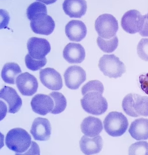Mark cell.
Wrapping results in <instances>:
<instances>
[{"label": "cell", "mask_w": 148, "mask_h": 155, "mask_svg": "<svg viewBox=\"0 0 148 155\" xmlns=\"http://www.w3.org/2000/svg\"><path fill=\"white\" fill-rule=\"evenodd\" d=\"M104 87L98 80L88 81L82 87V93L83 96L81 103L83 109L90 114L99 115L107 110L108 103L103 96Z\"/></svg>", "instance_id": "1"}, {"label": "cell", "mask_w": 148, "mask_h": 155, "mask_svg": "<svg viewBox=\"0 0 148 155\" xmlns=\"http://www.w3.org/2000/svg\"><path fill=\"white\" fill-rule=\"evenodd\" d=\"M5 144L9 149L15 152L16 154L22 155L28 154L36 143L31 141V136L26 130L17 128L11 129L8 132Z\"/></svg>", "instance_id": "2"}, {"label": "cell", "mask_w": 148, "mask_h": 155, "mask_svg": "<svg viewBox=\"0 0 148 155\" xmlns=\"http://www.w3.org/2000/svg\"><path fill=\"white\" fill-rule=\"evenodd\" d=\"M123 109L128 115L137 117L148 116V96L135 93L127 95L122 104Z\"/></svg>", "instance_id": "3"}, {"label": "cell", "mask_w": 148, "mask_h": 155, "mask_svg": "<svg viewBox=\"0 0 148 155\" xmlns=\"http://www.w3.org/2000/svg\"><path fill=\"white\" fill-rule=\"evenodd\" d=\"M104 129L110 135L119 137L126 131L129 125L127 118L122 113L112 111L106 116L103 122Z\"/></svg>", "instance_id": "4"}, {"label": "cell", "mask_w": 148, "mask_h": 155, "mask_svg": "<svg viewBox=\"0 0 148 155\" xmlns=\"http://www.w3.org/2000/svg\"><path fill=\"white\" fill-rule=\"evenodd\" d=\"M98 66L103 74L110 78L121 77L126 72L124 64L113 54L103 55L99 60Z\"/></svg>", "instance_id": "5"}, {"label": "cell", "mask_w": 148, "mask_h": 155, "mask_svg": "<svg viewBox=\"0 0 148 155\" xmlns=\"http://www.w3.org/2000/svg\"><path fill=\"white\" fill-rule=\"evenodd\" d=\"M95 26L99 36L106 39H111L115 36L119 29L117 20L109 14L100 15L95 21Z\"/></svg>", "instance_id": "6"}, {"label": "cell", "mask_w": 148, "mask_h": 155, "mask_svg": "<svg viewBox=\"0 0 148 155\" xmlns=\"http://www.w3.org/2000/svg\"><path fill=\"white\" fill-rule=\"evenodd\" d=\"M145 18V15H142L136 10L126 12L123 16L121 21L123 30L131 34L139 33L142 29Z\"/></svg>", "instance_id": "7"}, {"label": "cell", "mask_w": 148, "mask_h": 155, "mask_svg": "<svg viewBox=\"0 0 148 155\" xmlns=\"http://www.w3.org/2000/svg\"><path fill=\"white\" fill-rule=\"evenodd\" d=\"M27 46L29 55L33 58L37 60L45 58L51 49L50 44L47 40L36 37L29 39Z\"/></svg>", "instance_id": "8"}, {"label": "cell", "mask_w": 148, "mask_h": 155, "mask_svg": "<svg viewBox=\"0 0 148 155\" xmlns=\"http://www.w3.org/2000/svg\"><path fill=\"white\" fill-rule=\"evenodd\" d=\"M64 76L66 86L73 90L78 89L86 79L85 71L77 65L69 67L65 72Z\"/></svg>", "instance_id": "9"}, {"label": "cell", "mask_w": 148, "mask_h": 155, "mask_svg": "<svg viewBox=\"0 0 148 155\" xmlns=\"http://www.w3.org/2000/svg\"><path fill=\"white\" fill-rule=\"evenodd\" d=\"M30 26L35 33L49 35L53 31L55 24L50 16L47 14H43L31 20Z\"/></svg>", "instance_id": "10"}, {"label": "cell", "mask_w": 148, "mask_h": 155, "mask_svg": "<svg viewBox=\"0 0 148 155\" xmlns=\"http://www.w3.org/2000/svg\"><path fill=\"white\" fill-rule=\"evenodd\" d=\"M16 82L19 91L24 96H32L36 92L38 87L36 78L27 72L19 75L16 79Z\"/></svg>", "instance_id": "11"}, {"label": "cell", "mask_w": 148, "mask_h": 155, "mask_svg": "<svg viewBox=\"0 0 148 155\" xmlns=\"http://www.w3.org/2000/svg\"><path fill=\"white\" fill-rule=\"evenodd\" d=\"M40 79L46 87L52 90H59L63 86L60 74L53 68H47L40 71Z\"/></svg>", "instance_id": "12"}, {"label": "cell", "mask_w": 148, "mask_h": 155, "mask_svg": "<svg viewBox=\"0 0 148 155\" xmlns=\"http://www.w3.org/2000/svg\"><path fill=\"white\" fill-rule=\"evenodd\" d=\"M30 132L36 140H48L51 133V127L49 121L45 118H36L32 123Z\"/></svg>", "instance_id": "13"}, {"label": "cell", "mask_w": 148, "mask_h": 155, "mask_svg": "<svg viewBox=\"0 0 148 155\" xmlns=\"http://www.w3.org/2000/svg\"><path fill=\"white\" fill-rule=\"evenodd\" d=\"M31 105L33 111L42 115L51 113L54 106L53 101L51 97L42 94L35 95L31 100Z\"/></svg>", "instance_id": "14"}, {"label": "cell", "mask_w": 148, "mask_h": 155, "mask_svg": "<svg viewBox=\"0 0 148 155\" xmlns=\"http://www.w3.org/2000/svg\"><path fill=\"white\" fill-rule=\"evenodd\" d=\"M0 98L7 102L9 113H15L18 112L22 105V100L15 89L5 86L0 91Z\"/></svg>", "instance_id": "15"}, {"label": "cell", "mask_w": 148, "mask_h": 155, "mask_svg": "<svg viewBox=\"0 0 148 155\" xmlns=\"http://www.w3.org/2000/svg\"><path fill=\"white\" fill-rule=\"evenodd\" d=\"M65 59L70 64L81 63L86 56L83 47L79 43H69L64 47L63 53Z\"/></svg>", "instance_id": "16"}, {"label": "cell", "mask_w": 148, "mask_h": 155, "mask_svg": "<svg viewBox=\"0 0 148 155\" xmlns=\"http://www.w3.org/2000/svg\"><path fill=\"white\" fill-rule=\"evenodd\" d=\"M87 32L85 25L81 20H72L68 23L65 27L66 36L72 41H80L85 37Z\"/></svg>", "instance_id": "17"}, {"label": "cell", "mask_w": 148, "mask_h": 155, "mask_svg": "<svg viewBox=\"0 0 148 155\" xmlns=\"http://www.w3.org/2000/svg\"><path fill=\"white\" fill-rule=\"evenodd\" d=\"M65 13L70 18H81L86 13V2L84 0H66L62 4Z\"/></svg>", "instance_id": "18"}, {"label": "cell", "mask_w": 148, "mask_h": 155, "mask_svg": "<svg viewBox=\"0 0 148 155\" xmlns=\"http://www.w3.org/2000/svg\"><path fill=\"white\" fill-rule=\"evenodd\" d=\"M79 146L81 151L86 155L97 154L102 149V139L99 135L92 138L84 135L80 140Z\"/></svg>", "instance_id": "19"}, {"label": "cell", "mask_w": 148, "mask_h": 155, "mask_svg": "<svg viewBox=\"0 0 148 155\" xmlns=\"http://www.w3.org/2000/svg\"><path fill=\"white\" fill-rule=\"evenodd\" d=\"M128 131L131 136L137 140L148 139V119H137L131 124Z\"/></svg>", "instance_id": "20"}, {"label": "cell", "mask_w": 148, "mask_h": 155, "mask_svg": "<svg viewBox=\"0 0 148 155\" xmlns=\"http://www.w3.org/2000/svg\"><path fill=\"white\" fill-rule=\"evenodd\" d=\"M80 128L83 133L90 137H93L99 135L103 129L101 120L91 116L87 117L83 120Z\"/></svg>", "instance_id": "21"}, {"label": "cell", "mask_w": 148, "mask_h": 155, "mask_svg": "<svg viewBox=\"0 0 148 155\" xmlns=\"http://www.w3.org/2000/svg\"><path fill=\"white\" fill-rule=\"evenodd\" d=\"M22 72L20 67L14 62L7 63L3 66L1 72V76L6 83L14 84L15 80L18 75Z\"/></svg>", "instance_id": "22"}, {"label": "cell", "mask_w": 148, "mask_h": 155, "mask_svg": "<svg viewBox=\"0 0 148 155\" xmlns=\"http://www.w3.org/2000/svg\"><path fill=\"white\" fill-rule=\"evenodd\" d=\"M49 95L52 98L54 104L53 109L51 113L58 114L64 111L66 107L67 102L62 94L58 92L53 91Z\"/></svg>", "instance_id": "23"}, {"label": "cell", "mask_w": 148, "mask_h": 155, "mask_svg": "<svg viewBox=\"0 0 148 155\" xmlns=\"http://www.w3.org/2000/svg\"><path fill=\"white\" fill-rule=\"evenodd\" d=\"M97 42L98 46L102 51L109 53L113 52L116 49L118 46L119 41L116 36L109 39H104L98 36Z\"/></svg>", "instance_id": "24"}, {"label": "cell", "mask_w": 148, "mask_h": 155, "mask_svg": "<svg viewBox=\"0 0 148 155\" xmlns=\"http://www.w3.org/2000/svg\"><path fill=\"white\" fill-rule=\"evenodd\" d=\"M26 13L27 18L31 21L42 14H47V7L44 3L36 1L29 6L27 10Z\"/></svg>", "instance_id": "25"}, {"label": "cell", "mask_w": 148, "mask_h": 155, "mask_svg": "<svg viewBox=\"0 0 148 155\" xmlns=\"http://www.w3.org/2000/svg\"><path fill=\"white\" fill-rule=\"evenodd\" d=\"M129 155H148V142L139 141L132 144L129 148Z\"/></svg>", "instance_id": "26"}, {"label": "cell", "mask_w": 148, "mask_h": 155, "mask_svg": "<svg viewBox=\"0 0 148 155\" xmlns=\"http://www.w3.org/2000/svg\"><path fill=\"white\" fill-rule=\"evenodd\" d=\"M25 62L27 68L33 71L40 69L44 67L47 63V59L45 57L42 60H37L33 58L29 53L25 57Z\"/></svg>", "instance_id": "27"}, {"label": "cell", "mask_w": 148, "mask_h": 155, "mask_svg": "<svg viewBox=\"0 0 148 155\" xmlns=\"http://www.w3.org/2000/svg\"><path fill=\"white\" fill-rule=\"evenodd\" d=\"M137 53L141 59L148 61V38H143L140 41L137 45Z\"/></svg>", "instance_id": "28"}, {"label": "cell", "mask_w": 148, "mask_h": 155, "mask_svg": "<svg viewBox=\"0 0 148 155\" xmlns=\"http://www.w3.org/2000/svg\"><path fill=\"white\" fill-rule=\"evenodd\" d=\"M139 81L142 90L148 94V72L140 75Z\"/></svg>", "instance_id": "29"}, {"label": "cell", "mask_w": 148, "mask_h": 155, "mask_svg": "<svg viewBox=\"0 0 148 155\" xmlns=\"http://www.w3.org/2000/svg\"><path fill=\"white\" fill-rule=\"evenodd\" d=\"M1 29L5 28L7 27L10 20L9 14L6 10L1 9Z\"/></svg>", "instance_id": "30"}, {"label": "cell", "mask_w": 148, "mask_h": 155, "mask_svg": "<svg viewBox=\"0 0 148 155\" xmlns=\"http://www.w3.org/2000/svg\"><path fill=\"white\" fill-rule=\"evenodd\" d=\"M139 33L142 36L148 37V19L146 17V14L143 28Z\"/></svg>", "instance_id": "31"}, {"label": "cell", "mask_w": 148, "mask_h": 155, "mask_svg": "<svg viewBox=\"0 0 148 155\" xmlns=\"http://www.w3.org/2000/svg\"><path fill=\"white\" fill-rule=\"evenodd\" d=\"M146 15L147 19H148V13L147 14H146Z\"/></svg>", "instance_id": "32"}]
</instances>
